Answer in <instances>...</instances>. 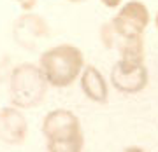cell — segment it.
Masks as SVG:
<instances>
[{
	"instance_id": "ba28073f",
	"label": "cell",
	"mask_w": 158,
	"mask_h": 152,
	"mask_svg": "<svg viewBox=\"0 0 158 152\" xmlns=\"http://www.w3.org/2000/svg\"><path fill=\"white\" fill-rule=\"evenodd\" d=\"M81 88L85 91V95L95 103H106L107 101V84L104 75L98 72V68L93 65L83 68L81 72Z\"/></svg>"
},
{
	"instance_id": "277c9868",
	"label": "cell",
	"mask_w": 158,
	"mask_h": 152,
	"mask_svg": "<svg viewBox=\"0 0 158 152\" xmlns=\"http://www.w3.org/2000/svg\"><path fill=\"white\" fill-rule=\"evenodd\" d=\"M51 33L49 25L42 16L27 12L14 19L12 23V39L19 47L27 51H35L44 39Z\"/></svg>"
},
{
	"instance_id": "30bf717a",
	"label": "cell",
	"mask_w": 158,
	"mask_h": 152,
	"mask_svg": "<svg viewBox=\"0 0 158 152\" xmlns=\"http://www.w3.org/2000/svg\"><path fill=\"white\" fill-rule=\"evenodd\" d=\"M102 4L106 7H111V9H114V7H119V4H121V0H100Z\"/></svg>"
},
{
	"instance_id": "8992f818",
	"label": "cell",
	"mask_w": 158,
	"mask_h": 152,
	"mask_svg": "<svg viewBox=\"0 0 158 152\" xmlns=\"http://www.w3.org/2000/svg\"><path fill=\"white\" fill-rule=\"evenodd\" d=\"M111 23L119 35H142L149 25V11L142 2L132 0L119 9Z\"/></svg>"
},
{
	"instance_id": "8fae6325",
	"label": "cell",
	"mask_w": 158,
	"mask_h": 152,
	"mask_svg": "<svg viewBox=\"0 0 158 152\" xmlns=\"http://www.w3.org/2000/svg\"><path fill=\"white\" fill-rule=\"evenodd\" d=\"M69 2H74V4H81V2H85V0H69Z\"/></svg>"
},
{
	"instance_id": "9c48e42d",
	"label": "cell",
	"mask_w": 158,
	"mask_h": 152,
	"mask_svg": "<svg viewBox=\"0 0 158 152\" xmlns=\"http://www.w3.org/2000/svg\"><path fill=\"white\" fill-rule=\"evenodd\" d=\"M14 2L21 7L23 11H32V9L37 6V0H14Z\"/></svg>"
},
{
	"instance_id": "3957f363",
	"label": "cell",
	"mask_w": 158,
	"mask_h": 152,
	"mask_svg": "<svg viewBox=\"0 0 158 152\" xmlns=\"http://www.w3.org/2000/svg\"><path fill=\"white\" fill-rule=\"evenodd\" d=\"M48 79L40 67L21 63L12 68L9 77V96L18 108H34L42 103L48 93Z\"/></svg>"
},
{
	"instance_id": "5b68a950",
	"label": "cell",
	"mask_w": 158,
	"mask_h": 152,
	"mask_svg": "<svg viewBox=\"0 0 158 152\" xmlns=\"http://www.w3.org/2000/svg\"><path fill=\"white\" fill-rule=\"evenodd\" d=\"M148 68L144 61L119 60L111 70V84L121 93L134 95L148 86Z\"/></svg>"
},
{
	"instance_id": "6da1fadb",
	"label": "cell",
	"mask_w": 158,
	"mask_h": 152,
	"mask_svg": "<svg viewBox=\"0 0 158 152\" xmlns=\"http://www.w3.org/2000/svg\"><path fill=\"white\" fill-rule=\"evenodd\" d=\"M39 67L53 88H67L85 68V54L76 45H55L40 54Z\"/></svg>"
},
{
	"instance_id": "7a4b0ae2",
	"label": "cell",
	"mask_w": 158,
	"mask_h": 152,
	"mask_svg": "<svg viewBox=\"0 0 158 152\" xmlns=\"http://www.w3.org/2000/svg\"><path fill=\"white\" fill-rule=\"evenodd\" d=\"M46 149L51 152H77L85 145L81 123L76 114L65 108L49 112L42 121Z\"/></svg>"
},
{
	"instance_id": "52a82bcc",
	"label": "cell",
	"mask_w": 158,
	"mask_h": 152,
	"mask_svg": "<svg viewBox=\"0 0 158 152\" xmlns=\"http://www.w3.org/2000/svg\"><path fill=\"white\" fill-rule=\"evenodd\" d=\"M28 135V123L18 107L0 108V142L6 145H19Z\"/></svg>"
},
{
	"instance_id": "7c38bea8",
	"label": "cell",
	"mask_w": 158,
	"mask_h": 152,
	"mask_svg": "<svg viewBox=\"0 0 158 152\" xmlns=\"http://www.w3.org/2000/svg\"><path fill=\"white\" fill-rule=\"evenodd\" d=\"M155 25H156V28H158V12H156V16H155Z\"/></svg>"
}]
</instances>
